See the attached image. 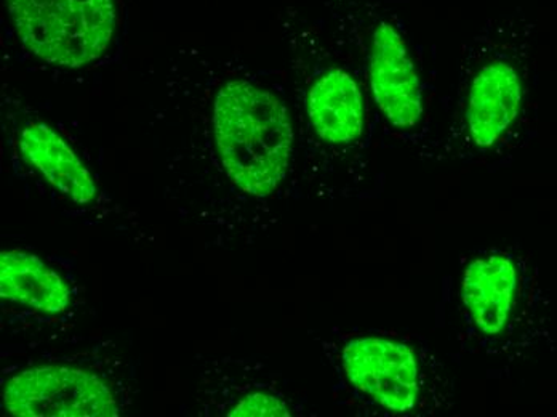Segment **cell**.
Listing matches in <instances>:
<instances>
[{"mask_svg":"<svg viewBox=\"0 0 557 417\" xmlns=\"http://www.w3.org/2000/svg\"><path fill=\"white\" fill-rule=\"evenodd\" d=\"M213 134L227 177L247 195H271L287 174L294 128L271 91L249 81L224 84L213 105Z\"/></svg>","mask_w":557,"mask_h":417,"instance_id":"obj_1","label":"cell"},{"mask_svg":"<svg viewBox=\"0 0 557 417\" xmlns=\"http://www.w3.org/2000/svg\"><path fill=\"white\" fill-rule=\"evenodd\" d=\"M7 9L29 52L66 68L97 60L117 25L114 0H7Z\"/></svg>","mask_w":557,"mask_h":417,"instance_id":"obj_2","label":"cell"},{"mask_svg":"<svg viewBox=\"0 0 557 417\" xmlns=\"http://www.w3.org/2000/svg\"><path fill=\"white\" fill-rule=\"evenodd\" d=\"M3 406L23 417H115L117 402L107 382L83 369L37 366L13 376Z\"/></svg>","mask_w":557,"mask_h":417,"instance_id":"obj_3","label":"cell"},{"mask_svg":"<svg viewBox=\"0 0 557 417\" xmlns=\"http://www.w3.org/2000/svg\"><path fill=\"white\" fill-rule=\"evenodd\" d=\"M343 368L356 389L394 413L416 408L420 379L412 348L383 338L352 339L343 348Z\"/></svg>","mask_w":557,"mask_h":417,"instance_id":"obj_4","label":"cell"},{"mask_svg":"<svg viewBox=\"0 0 557 417\" xmlns=\"http://www.w3.org/2000/svg\"><path fill=\"white\" fill-rule=\"evenodd\" d=\"M373 98L394 127H413L423 114L420 79L407 44L391 23L380 22L370 44Z\"/></svg>","mask_w":557,"mask_h":417,"instance_id":"obj_5","label":"cell"},{"mask_svg":"<svg viewBox=\"0 0 557 417\" xmlns=\"http://www.w3.org/2000/svg\"><path fill=\"white\" fill-rule=\"evenodd\" d=\"M522 87L515 68L491 63L475 74L468 97L467 124L478 147L488 148L508 131L521 107Z\"/></svg>","mask_w":557,"mask_h":417,"instance_id":"obj_6","label":"cell"},{"mask_svg":"<svg viewBox=\"0 0 557 417\" xmlns=\"http://www.w3.org/2000/svg\"><path fill=\"white\" fill-rule=\"evenodd\" d=\"M518 290V271L505 256L474 260L465 271V307L475 327L487 335L500 334L508 324Z\"/></svg>","mask_w":557,"mask_h":417,"instance_id":"obj_7","label":"cell"},{"mask_svg":"<svg viewBox=\"0 0 557 417\" xmlns=\"http://www.w3.org/2000/svg\"><path fill=\"white\" fill-rule=\"evenodd\" d=\"M308 116L315 134L329 144H351L363 131V101L358 83L346 71L322 74L308 94Z\"/></svg>","mask_w":557,"mask_h":417,"instance_id":"obj_8","label":"cell"},{"mask_svg":"<svg viewBox=\"0 0 557 417\" xmlns=\"http://www.w3.org/2000/svg\"><path fill=\"white\" fill-rule=\"evenodd\" d=\"M20 149L50 185L77 205H88L97 196L94 177L70 145L49 125L29 122L20 134Z\"/></svg>","mask_w":557,"mask_h":417,"instance_id":"obj_9","label":"cell"},{"mask_svg":"<svg viewBox=\"0 0 557 417\" xmlns=\"http://www.w3.org/2000/svg\"><path fill=\"white\" fill-rule=\"evenodd\" d=\"M0 296L44 314H63L71 290L63 278L33 254L7 250L0 256Z\"/></svg>","mask_w":557,"mask_h":417,"instance_id":"obj_10","label":"cell"},{"mask_svg":"<svg viewBox=\"0 0 557 417\" xmlns=\"http://www.w3.org/2000/svg\"><path fill=\"white\" fill-rule=\"evenodd\" d=\"M227 416L231 417H288L287 405L270 393L253 392L244 396Z\"/></svg>","mask_w":557,"mask_h":417,"instance_id":"obj_11","label":"cell"}]
</instances>
